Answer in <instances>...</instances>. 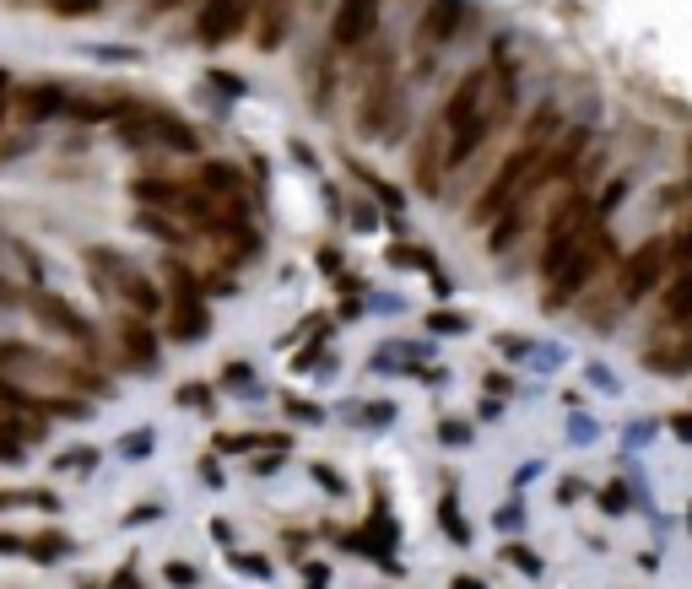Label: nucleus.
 I'll return each mask as SVG.
<instances>
[{"instance_id": "aec40b11", "label": "nucleus", "mask_w": 692, "mask_h": 589, "mask_svg": "<svg viewBox=\"0 0 692 589\" xmlns=\"http://www.w3.org/2000/svg\"><path fill=\"white\" fill-rule=\"evenodd\" d=\"M49 11H55L60 22H82V17H98L103 0H49Z\"/></svg>"}, {"instance_id": "473e14b6", "label": "nucleus", "mask_w": 692, "mask_h": 589, "mask_svg": "<svg viewBox=\"0 0 692 589\" xmlns=\"http://www.w3.org/2000/svg\"><path fill=\"white\" fill-rule=\"evenodd\" d=\"M0 557H22V535H0Z\"/></svg>"}, {"instance_id": "6ab92c4d", "label": "nucleus", "mask_w": 692, "mask_h": 589, "mask_svg": "<svg viewBox=\"0 0 692 589\" xmlns=\"http://www.w3.org/2000/svg\"><path fill=\"white\" fill-rule=\"evenodd\" d=\"M0 460H6V465L28 460V444H22V427L17 422H0Z\"/></svg>"}, {"instance_id": "a211bd4d", "label": "nucleus", "mask_w": 692, "mask_h": 589, "mask_svg": "<svg viewBox=\"0 0 692 589\" xmlns=\"http://www.w3.org/2000/svg\"><path fill=\"white\" fill-rule=\"evenodd\" d=\"M163 276H168V292H173V298H201V281L190 276V265L168 260V265H163Z\"/></svg>"}, {"instance_id": "a878e982", "label": "nucleus", "mask_w": 692, "mask_h": 589, "mask_svg": "<svg viewBox=\"0 0 692 589\" xmlns=\"http://www.w3.org/2000/svg\"><path fill=\"white\" fill-rule=\"evenodd\" d=\"M390 260L395 265H422V271H438V260H433V254H422V249H390Z\"/></svg>"}, {"instance_id": "c85d7f7f", "label": "nucleus", "mask_w": 692, "mask_h": 589, "mask_svg": "<svg viewBox=\"0 0 692 589\" xmlns=\"http://www.w3.org/2000/svg\"><path fill=\"white\" fill-rule=\"evenodd\" d=\"M206 400H211L206 384H184V390H179V406H206Z\"/></svg>"}, {"instance_id": "c756f323", "label": "nucleus", "mask_w": 692, "mask_h": 589, "mask_svg": "<svg viewBox=\"0 0 692 589\" xmlns=\"http://www.w3.org/2000/svg\"><path fill=\"white\" fill-rule=\"evenodd\" d=\"M444 525H449V535H455V541H471V530L460 525V508H455V503H444Z\"/></svg>"}, {"instance_id": "4be33fe9", "label": "nucleus", "mask_w": 692, "mask_h": 589, "mask_svg": "<svg viewBox=\"0 0 692 589\" xmlns=\"http://www.w3.org/2000/svg\"><path fill=\"white\" fill-rule=\"evenodd\" d=\"M665 314H671V319H687V314H692V276H682V281L671 287V298H665Z\"/></svg>"}, {"instance_id": "2eb2a0df", "label": "nucleus", "mask_w": 692, "mask_h": 589, "mask_svg": "<svg viewBox=\"0 0 692 589\" xmlns=\"http://www.w3.org/2000/svg\"><path fill=\"white\" fill-rule=\"evenodd\" d=\"M438 141H444V136H433V130H428V136H422V152H417V190H438Z\"/></svg>"}, {"instance_id": "bb28decb", "label": "nucleus", "mask_w": 692, "mask_h": 589, "mask_svg": "<svg viewBox=\"0 0 692 589\" xmlns=\"http://www.w3.org/2000/svg\"><path fill=\"white\" fill-rule=\"evenodd\" d=\"M233 568H244L249 579H265V573H271V568H265V557H249V552H233Z\"/></svg>"}, {"instance_id": "f03ea898", "label": "nucleus", "mask_w": 692, "mask_h": 589, "mask_svg": "<svg viewBox=\"0 0 692 589\" xmlns=\"http://www.w3.org/2000/svg\"><path fill=\"white\" fill-rule=\"evenodd\" d=\"M22 309H28L44 330H55V336L76 341V346H92V325L65 298H55V292H22Z\"/></svg>"}, {"instance_id": "c9c22d12", "label": "nucleus", "mask_w": 692, "mask_h": 589, "mask_svg": "<svg viewBox=\"0 0 692 589\" xmlns=\"http://www.w3.org/2000/svg\"><path fill=\"white\" fill-rule=\"evenodd\" d=\"M173 6H184V0H146V17H163V11H173Z\"/></svg>"}, {"instance_id": "f3484780", "label": "nucleus", "mask_w": 692, "mask_h": 589, "mask_svg": "<svg viewBox=\"0 0 692 589\" xmlns=\"http://www.w3.org/2000/svg\"><path fill=\"white\" fill-rule=\"evenodd\" d=\"M265 22H260V49H276L282 44V33H287V6L282 0H265Z\"/></svg>"}, {"instance_id": "6e6552de", "label": "nucleus", "mask_w": 692, "mask_h": 589, "mask_svg": "<svg viewBox=\"0 0 692 589\" xmlns=\"http://www.w3.org/2000/svg\"><path fill=\"white\" fill-rule=\"evenodd\" d=\"M119 346L130 352L136 368H157V336H152V325H146L141 314H130L125 325H119Z\"/></svg>"}, {"instance_id": "20e7f679", "label": "nucleus", "mask_w": 692, "mask_h": 589, "mask_svg": "<svg viewBox=\"0 0 692 589\" xmlns=\"http://www.w3.org/2000/svg\"><path fill=\"white\" fill-rule=\"evenodd\" d=\"M374 28H379V0H341L336 22H330V38L341 49H357L363 38H374Z\"/></svg>"}, {"instance_id": "39448f33", "label": "nucleus", "mask_w": 692, "mask_h": 589, "mask_svg": "<svg viewBox=\"0 0 692 589\" xmlns=\"http://www.w3.org/2000/svg\"><path fill=\"white\" fill-rule=\"evenodd\" d=\"M665 265H671V254H665L660 238H655V244H644L628 265H622V298H628V303H633V298H644V292L665 276Z\"/></svg>"}, {"instance_id": "58836bf2", "label": "nucleus", "mask_w": 692, "mask_h": 589, "mask_svg": "<svg viewBox=\"0 0 692 589\" xmlns=\"http://www.w3.org/2000/svg\"><path fill=\"white\" fill-rule=\"evenodd\" d=\"M455 589H482V584H476V579H455Z\"/></svg>"}, {"instance_id": "5701e85b", "label": "nucleus", "mask_w": 692, "mask_h": 589, "mask_svg": "<svg viewBox=\"0 0 692 589\" xmlns=\"http://www.w3.org/2000/svg\"><path fill=\"white\" fill-rule=\"evenodd\" d=\"M0 406H6V411H38V395H28L22 384H6V379H0Z\"/></svg>"}, {"instance_id": "cd10ccee", "label": "nucleus", "mask_w": 692, "mask_h": 589, "mask_svg": "<svg viewBox=\"0 0 692 589\" xmlns=\"http://www.w3.org/2000/svg\"><path fill=\"white\" fill-rule=\"evenodd\" d=\"M163 573H168V584H179V589H190V584H195V568H190V562H168Z\"/></svg>"}, {"instance_id": "f704fd0d", "label": "nucleus", "mask_w": 692, "mask_h": 589, "mask_svg": "<svg viewBox=\"0 0 692 589\" xmlns=\"http://www.w3.org/2000/svg\"><path fill=\"white\" fill-rule=\"evenodd\" d=\"M671 433H676V438H687V444H692V417H687V411H682V417H671Z\"/></svg>"}, {"instance_id": "423d86ee", "label": "nucleus", "mask_w": 692, "mask_h": 589, "mask_svg": "<svg viewBox=\"0 0 692 589\" xmlns=\"http://www.w3.org/2000/svg\"><path fill=\"white\" fill-rule=\"evenodd\" d=\"M11 109H17L28 125H44V119L65 114V87L55 82H28V87H11Z\"/></svg>"}, {"instance_id": "393cba45", "label": "nucleus", "mask_w": 692, "mask_h": 589, "mask_svg": "<svg viewBox=\"0 0 692 589\" xmlns=\"http://www.w3.org/2000/svg\"><path fill=\"white\" fill-rule=\"evenodd\" d=\"M141 233H157L163 244H179V227H173L168 217H157V211H141Z\"/></svg>"}, {"instance_id": "4468645a", "label": "nucleus", "mask_w": 692, "mask_h": 589, "mask_svg": "<svg viewBox=\"0 0 692 589\" xmlns=\"http://www.w3.org/2000/svg\"><path fill=\"white\" fill-rule=\"evenodd\" d=\"M49 368V357L33 341H0V373H38Z\"/></svg>"}, {"instance_id": "2f4dec72", "label": "nucleus", "mask_w": 692, "mask_h": 589, "mask_svg": "<svg viewBox=\"0 0 692 589\" xmlns=\"http://www.w3.org/2000/svg\"><path fill=\"white\" fill-rule=\"evenodd\" d=\"M509 562H519V568H525V573H536V568H541V562L530 557V552H519V546H509Z\"/></svg>"}, {"instance_id": "4c0bfd02", "label": "nucleus", "mask_w": 692, "mask_h": 589, "mask_svg": "<svg viewBox=\"0 0 692 589\" xmlns=\"http://www.w3.org/2000/svg\"><path fill=\"white\" fill-rule=\"evenodd\" d=\"M0 303H22V292H17V287H11V281H6V276H0Z\"/></svg>"}, {"instance_id": "9d476101", "label": "nucleus", "mask_w": 692, "mask_h": 589, "mask_svg": "<svg viewBox=\"0 0 692 589\" xmlns=\"http://www.w3.org/2000/svg\"><path fill=\"white\" fill-rule=\"evenodd\" d=\"M211 330V314L201 298H173V341H201Z\"/></svg>"}, {"instance_id": "dca6fc26", "label": "nucleus", "mask_w": 692, "mask_h": 589, "mask_svg": "<svg viewBox=\"0 0 692 589\" xmlns=\"http://www.w3.org/2000/svg\"><path fill=\"white\" fill-rule=\"evenodd\" d=\"M65 530H49V535H33V541H22V557H33V562H55L65 557Z\"/></svg>"}, {"instance_id": "72a5a7b5", "label": "nucleus", "mask_w": 692, "mask_h": 589, "mask_svg": "<svg viewBox=\"0 0 692 589\" xmlns=\"http://www.w3.org/2000/svg\"><path fill=\"white\" fill-rule=\"evenodd\" d=\"M6 114H11V76L0 71V119H6Z\"/></svg>"}, {"instance_id": "b1692460", "label": "nucleus", "mask_w": 692, "mask_h": 589, "mask_svg": "<svg viewBox=\"0 0 692 589\" xmlns=\"http://www.w3.org/2000/svg\"><path fill=\"white\" fill-rule=\"evenodd\" d=\"M665 254H671V265H687V260H692V217L676 227V238L665 244Z\"/></svg>"}, {"instance_id": "7c9ffc66", "label": "nucleus", "mask_w": 692, "mask_h": 589, "mask_svg": "<svg viewBox=\"0 0 692 589\" xmlns=\"http://www.w3.org/2000/svg\"><path fill=\"white\" fill-rule=\"evenodd\" d=\"M152 444H157L152 433H130V438H125V444H119V449H125V454H146V449H152Z\"/></svg>"}, {"instance_id": "ddd939ff", "label": "nucleus", "mask_w": 692, "mask_h": 589, "mask_svg": "<svg viewBox=\"0 0 692 589\" xmlns=\"http://www.w3.org/2000/svg\"><path fill=\"white\" fill-rule=\"evenodd\" d=\"M238 168L233 163H206L201 168V195H211V200H228V206H238Z\"/></svg>"}, {"instance_id": "e433bc0d", "label": "nucleus", "mask_w": 692, "mask_h": 589, "mask_svg": "<svg viewBox=\"0 0 692 589\" xmlns=\"http://www.w3.org/2000/svg\"><path fill=\"white\" fill-rule=\"evenodd\" d=\"M314 476H319V481H325V492H346V487H341V481H336V471H325V465H314Z\"/></svg>"}, {"instance_id": "412c9836", "label": "nucleus", "mask_w": 692, "mask_h": 589, "mask_svg": "<svg viewBox=\"0 0 692 589\" xmlns=\"http://www.w3.org/2000/svg\"><path fill=\"white\" fill-rule=\"evenodd\" d=\"M644 363H649V368H660V373H682V368H692V341H687V346H676V352H649Z\"/></svg>"}, {"instance_id": "9b49d317", "label": "nucleus", "mask_w": 692, "mask_h": 589, "mask_svg": "<svg viewBox=\"0 0 692 589\" xmlns=\"http://www.w3.org/2000/svg\"><path fill=\"white\" fill-rule=\"evenodd\" d=\"M146 119H152V141L173 146V152H195V146H201V136H195L184 119H173V114H163V109H152Z\"/></svg>"}, {"instance_id": "1a4fd4ad", "label": "nucleus", "mask_w": 692, "mask_h": 589, "mask_svg": "<svg viewBox=\"0 0 692 589\" xmlns=\"http://www.w3.org/2000/svg\"><path fill=\"white\" fill-rule=\"evenodd\" d=\"M114 292H119V298H125V303H130V309H136L141 319H152V314H163V292H157V287H152V281H146V276L136 271V265H130V271H125V276H119V287H114Z\"/></svg>"}, {"instance_id": "f257e3e1", "label": "nucleus", "mask_w": 692, "mask_h": 589, "mask_svg": "<svg viewBox=\"0 0 692 589\" xmlns=\"http://www.w3.org/2000/svg\"><path fill=\"white\" fill-rule=\"evenodd\" d=\"M552 130H557V114H552V109H541L536 119H530V136L519 141V152H509V163L492 173V184L482 190V200L471 206V222H492L514 195L530 190V179H536L541 157H547V136H552Z\"/></svg>"}, {"instance_id": "f8f14e48", "label": "nucleus", "mask_w": 692, "mask_h": 589, "mask_svg": "<svg viewBox=\"0 0 692 589\" xmlns=\"http://www.w3.org/2000/svg\"><path fill=\"white\" fill-rule=\"evenodd\" d=\"M130 195H136L141 206H152V211H157V206H173V211L184 206V184H173V179H152V173L130 184Z\"/></svg>"}, {"instance_id": "7ed1b4c3", "label": "nucleus", "mask_w": 692, "mask_h": 589, "mask_svg": "<svg viewBox=\"0 0 692 589\" xmlns=\"http://www.w3.org/2000/svg\"><path fill=\"white\" fill-rule=\"evenodd\" d=\"M244 22H249V0H206L201 17H195V38L206 49H222L228 38L244 33Z\"/></svg>"}, {"instance_id": "0eeeda50", "label": "nucleus", "mask_w": 692, "mask_h": 589, "mask_svg": "<svg viewBox=\"0 0 692 589\" xmlns=\"http://www.w3.org/2000/svg\"><path fill=\"white\" fill-rule=\"evenodd\" d=\"M465 22V0H433L428 17L417 22V38L422 44H444V38H455Z\"/></svg>"}]
</instances>
